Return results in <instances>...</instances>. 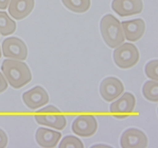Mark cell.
<instances>
[{
	"label": "cell",
	"instance_id": "5",
	"mask_svg": "<svg viewBox=\"0 0 158 148\" xmlns=\"http://www.w3.org/2000/svg\"><path fill=\"white\" fill-rule=\"evenodd\" d=\"M2 54L6 58L19 61L27 58L28 48L25 42L17 37H9L2 42Z\"/></svg>",
	"mask_w": 158,
	"mask_h": 148
},
{
	"label": "cell",
	"instance_id": "10",
	"mask_svg": "<svg viewBox=\"0 0 158 148\" xmlns=\"http://www.w3.org/2000/svg\"><path fill=\"white\" fill-rule=\"evenodd\" d=\"M120 145L123 148H146L148 146V138L139 129H128L121 136Z\"/></svg>",
	"mask_w": 158,
	"mask_h": 148
},
{
	"label": "cell",
	"instance_id": "2",
	"mask_svg": "<svg viewBox=\"0 0 158 148\" xmlns=\"http://www.w3.org/2000/svg\"><path fill=\"white\" fill-rule=\"evenodd\" d=\"M100 28L103 39L111 48H115L125 40L121 22L113 15L107 14L103 17Z\"/></svg>",
	"mask_w": 158,
	"mask_h": 148
},
{
	"label": "cell",
	"instance_id": "15",
	"mask_svg": "<svg viewBox=\"0 0 158 148\" xmlns=\"http://www.w3.org/2000/svg\"><path fill=\"white\" fill-rule=\"evenodd\" d=\"M17 25L5 11H0V35L9 36L16 31Z\"/></svg>",
	"mask_w": 158,
	"mask_h": 148
},
{
	"label": "cell",
	"instance_id": "1",
	"mask_svg": "<svg viewBox=\"0 0 158 148\" xmlns=\"http://www.w3.org/2000/svg\"><path fill=\"white\" fill-rule=\"evenodd\" d=\"M1 70L10 85L19 89L32 80V73L29 66L23 61L6 59L2 62Z\"/></svg>",
	"mask_w": 158,
	"mask_h": 148
},
{
	"label": "cell",
	"instance_id": "18",
	"mask_svg": "<svg viewBox=\"0 0 158 148\" xmlns=\"http://www.w3.org/2000/svg\"><path fill=\"white\" fill-rule=\"evenodd\" d=\"M59 148H67V147H74V148H83L82 142L80 139L74 136H67L62 139L61 143L59 145Z\"/></svg>",
	"mask_w": 158,
	"mask_h": 148
},
{
	"label": "cell",
	"instance_id": "21",
	"mask_svg": "<svg viewBox=\"0 0 158 148\" xmlns=\"http://www.w3.org/2000/svg\"><path fill=\"white\" fill-rule=\"evenodd\" d=\"M7 81H6L5 77H3L2 73L0 72V93L5 91L6 90V88H7Z\"/></svg>",
	"mask_w": 158,
	"mask_h": 148
},
{
	"label": "cell",
	"instance_id": "20",
	"mask_svg": "<svg viewBox=\"0 0 158 148\" xmlns=\"http://www.w3.org/2000/svg\"><path fill=\"white\" fill-rule=\"evenodd\" d=\"M8 143L7 135L6 134L2 129H0V148H3L6 146Z\"/></svg>",
	"mask_w": 158,
	"mask_h": 148
},
{
	"label": "cell",
	"instance_id": "6",
	"mask_svg": "<svg viewBox=\"0 0 158 148\" xmlns=\"http://www.w3.org/2000/svg\"><path fill=\"white\" fill-rule=\"evenodd\" d=\"M73 132L81 137L94 136L98 129L97 119L93 115H80L72 123Z\"/></svg>",
	"mask_w": 158,
	"mask_h": 148
},
{
	"label": "cell",
	"instance_id": "11",
	"mask_svg": "<svg viewBox=\"0 0 158 148\" xmlns=\"http://www.w3.org/2000/svg\"><path fill=\"white\" fill-rule=\"evenodd\" d=\"M111 9L120 17L139 14L143 10L142 0H113Z\"/></svg>",
	"mask_w": 158,
	"mask_h": 148
},
{
	"label": "cell",
	"instance_id": "4",
	"mask_svg": "<svg viewBox=\"0 0 158 148\" xmlns=\"http://www.w3.org/2000/svg\"><path fill=\"white\" fill-rule=\"evenodd\" d=\"M139 51L136 46L130 43H123L115 47L113 52L115 64L120 69H130L139 61Z\"/></svg>",
	"mask_w": 158,
	"mask_h": 148
},
{
	"label": "cell",
	"instance_id": "23",
	"mask_svg": "<svg viewBox=\"0 0 158 148\" xmlns=\"http://www.w3.org/2000/svg\"><path fill=\"white\" fill-rule=\"evenodd\" d=\"M2 57V53H1V48H0V58Z\"/></svg>",
	"mask_w": 158,
	"mask_h": 148
},
{
	"label": "cell",
	"instance_id": "14",
	"mask_svg": "<svg viewBox=\"0 0 158 148\" xmlns=\"http://www.w3.org/2000/svg\"><path fill=\"white\" fill-rule=\"evenodd\" d=\"M61 137L62 134L59 132L46 128H39L35 136L36 143L44 148L56 147Z\"/></svg>",
	"mask_w": 158,
	"mask_h": 148
},
{
	"label": "cell",
	"instance_id": "3",
	"mask_svg": "<svg viewBox=\"0 0 158 148\" xmlns=\"http://www.w3.org/2000/svg\"><path fill=\"white\" fill-rule=\"evenodd\" d=\"M34 118L39 125L51 127L58 130H63L67 126L66 117L54 106H48L38 110Z\"/></svg>",
	"mask_w": 158,
	"mask_h": 148
},
{
	"label": "cell",
	"instance_id": "9",
	"mask_svg": "<svg viewBox=\"0 0 158 148\" xmlns=\"http://www.w3.org/2000/svg\"><path fill=\"white\" fill-rule=\"evenodd\" d=\"M22 99L26 106L32 110H35L48 103L49 96L44 88L40 86H36L23 93Z\"/></svg>",
	"mask_w": 158,
	"mask_h": 148
},
{
	"label": "cell",
	"instance_id": "7",
	"mask_svg": "<svg viewBox=\"0 0 158 148\" xmlns=\"http://www.w3.org/2000/svg\"><path fill=\"white\" fill-rule=\"evenodd\" d=\"M136 106V98L133 94L124 93L120 98L110 106V112L117 118H127L132 114Z\"/></svg>",
	"mask_w": 158,
	"mask_h": 148
},
{
	"label": "cell",
	"instance_id": "13",
	"mask_svg": "<svg viewBox=\"0 0 158 148\" xmlns=\"http://www.w3.org/2000/svg\"><path fill=\"white\" fill-rule=\"evenodd\" d=\"M34 6L35 0H10L8 10L13 18L19 21L29 16Z\"/></svg>",
	"mask_w": 158,
	"mask_h": 148
},
{
	"label": "cell",
	"instance_id": "16",
	"mask_svg": "<svg viewBox=\"0 0 158 148\" xmlns=\"http://www.w3.org/2000/svg\"><path fill=\"white\" fill-rule=\"evenodd\" d=\"M65 7L77 14H82L89 10L91 0H62Z\"/></svg>",
	"mask_w": 158,
	"mask_h": 148
},
{
	"label": "cell",
	"instance_id": "8",
	"mask_svg": "<svg viewBox=\"0 0 158 148\" xmlns=\"http://www.w3.org/2000/svg\"><path fill=\"white\" fill-rule=\"evenodd\" d=\"M124 91V86L121 80L114 77H109L103 80L100 85V93L107 102H111L118 98Z\"/></svg>",
	"mask_w": 158,
	"mask_h": 148
},
{
	"label": "cell",
	"instance_id": "12",
	"mask_svg": "<svg viewBox=\"0 0 158 148\" xmlns=\"http://www.w3.org/2000/svg\"><path fill=\"white\" fill-rule=\"evenodd\" d=\"M124 37L127 40L136 42L143 36L146 31V24L141 18L125 21L121 23Z\"/></svg>",
	"mask_w": 158,
	"mask_h": 148
},
{
	"label": "cell",
	"instance_id": "22",
	"mask_svg": "<svg viewBox=\"0 0 158 148\" xmlns=\"http://www.w3.org/2000/svg\"><path fill=\"white\" fill-rule=\"evenodd\" d=\"M10 0H0V10H6L9 6Z\"/></svg>",
	"mask_w": 158,
	"mask_h": 148
},
{
	"label": "cell",
	"instance_id": "19",
	"mask_svg": "<svg viewBox=\"0 0 158 148\" xmlns=\"http://www.w3.org/2000/svg\"><path fill=\"white\" fill-rule=\"evenodd\" d=\"M145 73L149 79L153 80H158V61L153 60L146 65Z\"/></svg>",
	"mask_w": 158,
	"mask_h": 148
},
{
	"label": "cell",
	"instance_id": "17",
	"mask_svg": "<svg viewBox=\"0 0 158 148\" xmlns=\"http://www.w3.org/2000/svg\"><path fill=\"white\" fill-rule=\"evenodd\" d=\"M142 94L149 101L156 102L158 101V84L156 80H148L142 87Z\"/></svg>",
	"mask_w": 158,
	"mask_h": 148
}]
</instances>
